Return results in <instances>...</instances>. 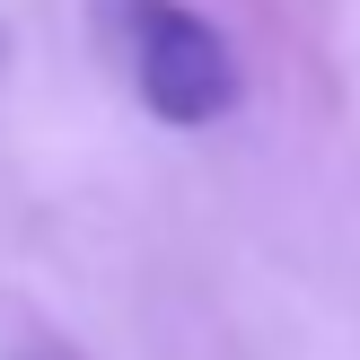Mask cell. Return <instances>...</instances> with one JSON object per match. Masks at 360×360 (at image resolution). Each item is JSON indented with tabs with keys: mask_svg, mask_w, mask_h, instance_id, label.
<instances>
[{
	"mask_svg": "<svg viewBox=\"0 0 360 360\" xmlns=\"http://www.w3.org/2000/svg\"><path fill=\"white\" fill-rule=\"evenodd\" d=\"M123 62L158 123H220L238 105V53L185 0H123Z\"/></svg>",
	"mask_w": 360,
	"mask_h": 360,
	"instance_id": "6da1fadb",
	"label": "cell"
}]
</instances>
